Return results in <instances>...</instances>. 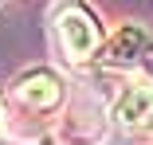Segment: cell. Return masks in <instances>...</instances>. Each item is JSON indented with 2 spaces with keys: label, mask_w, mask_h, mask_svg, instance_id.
Wrapping results in <instances>:
<instances>
[{
  "label": "cell",
  "mask_w": 153,
  "mask_h": 145,
  "mask_svg": "<svg viewBox=\"0 0 153 145\" xmlns=\"http://www.w3.org/2000/svg\"><path fill=\"white\" fill-rule=\"evenodd\" d=\"M55 32H59V43H63L67 59H75V63H86L90 55L98 51V43H102L98 20L90 16V8H82V4H63L59 8Z\"/></svg>",
  "instance_id": "1"
},
{
  "label": "cell",
  "mask_w": 153,
  "mask_h": 145,
  "mask_svg": "<svg viewBox=\"0 0 153 145\" xmlns=\"http://www.w3.org/2000/svg\"><path fill=\"white\" fill-rule=\"evenodd\" d=\"M114 122L126 129H145L153 126V82L137 78L130 86H122V94L114 98Z\"/></svg>",
  "instance_id": "2"
},
{
  "label": "cell",
  "mask_w": 153,
  "mask_h": 145,
  "mask_svg": "<svg viewBox=\"0 0 153 145\" xmlns=\"http://www.w3.org/2000/svg\"><path fill=\"white\" fill-rule=\"evenodd\" d=\"M145 51H149V32L141 24H122L114 32V39L106 43V63L110 67H134Z\"/></svg>",
  "instance_id": "3"
},
{
  "label": "cell",
  "mask_w": 153,
  "mask_h": 145,
  "mask_svg": "<svg viewBox=\"0 0 153 145\" xmlns=\"http://www.w3.org/2000/svg\"><path fill=\"white\" fill-rule=\"evenodd\" d=\"M16 98L24 106H32V110H51V106H59V98H63V82H59L51 71H32V75H24L16 82Z\"/></svg>",
  "instance_id": "4"
},
{
  "label": "cell",
  "mask_w": 153,
  "mask_h": 145,
  "mask_svg": "<svg viewBox=\"0 0 153 145\" xmlns=\"http://www.w3.org/2000/svg\"><path fill=\"white\" fill-rule=\"evenodd\" d=\"M0 129H4V106H0Z\"/></svg>",
  "instance_id": "5"
}]
</instances>
